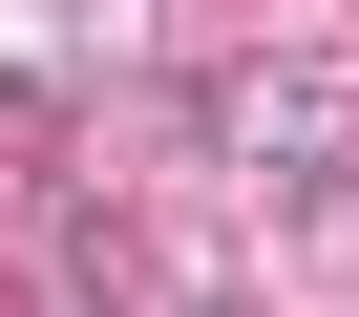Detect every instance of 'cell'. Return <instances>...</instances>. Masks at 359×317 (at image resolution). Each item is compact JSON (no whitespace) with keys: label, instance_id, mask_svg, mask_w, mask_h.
Wrapping results in <instances>:
<instances>
[{"label":"cell","instance_id":"1","mask_svg":"<svg viewBox=\"0 0 359 317\" xmlns=\"http://www.w3.org/2000/svg\"><path fill=\"white\" fill-rule=\"evenodd\" d=\"M212 148L254 191H338L359 170V43H233L212 64Z\"/></svg>","mask_w":359,"mask_h":317},{"label":"cell","instance_id":"2","mask_svg":"<svg viewBox=\"0 0 359 317\" xmlns=\"http://www.w3.org/2000/svg\"><path fill=\"white\" fill-rule=\"evenodd\" d=\"M0 296H85V191H64V148H0Z\"/></svg>","mask_w":359,"mask_h":317},{"label":"cell","instance_id":"3","mask_svg":"<svg viewBox=\"0 0 359 317\" xmlns=\"http://www.w3.org/2000/svg\"><path fill=\"white\" fill-rule=\"evenodd\" d=\"M296 233H317L296 275H317V296H359V170H338V191H296Z\"/></svg>","mask_w":359,"mask_h":317}]
</instances>
